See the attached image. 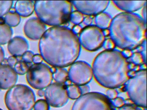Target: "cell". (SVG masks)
Here are the masks:
<instances>
[{"instance_id": "obj_18", "label": "cell", "mask_w": 147, "mask_h": 110, "mask_svg": "<svg viewBox=\"0 0 147 110\" xmlns=\"http://www.w3.org/2000/svg\"><path fill=\"white\" fill-rule=\"evenodd\" d=\"M13 34L12 29L10 26L5 23L0 24V45L9 43Z\"/></svg>"}, {"instance_id": "obj_14", "label": "cell", "mask_w": 147, "mask_h": 110, "mask_svg": "<svg viewBox=\"0 0 147 110\" xmlns=\"http://www.w3.org/2000/svg\"><path fill=\"white\" fill-rule=\"evenodd\" d=\"M26 35L32 40L41 38L46 31V26L39 19L31 18L27 20L24 27Z\"/></svg>"}, {"instance_id": "obj_26", "label": "cell", "mask_w": 147, "mask_h": 110, "mask_svg": "<svg viewBox=\"0 0 147 110\" xmlns=\"http://www.w3.org/2000/svg\"><path fill=\"white\" fill-rule=\"evenodd\" d=\"M34 110H49V105L44 99H39L35 103Z\"/></svg>"}, {"instance_id": "obj_34", "label": "cell", "mask_w": 147, "mask_h": 110, "mask_svg": "<svg viewBox=\"0 0 147 110\" xmlns=\"http://www.w3.org/2000/svg\"><path fill=\"white\" fill-rule=\"evenodd\" d=\"M80 89L81 93L82 95L86 94L89 93L90 91V87L89 86L87 85H82L80 87Z\"/></svg>"}, {"instance_id": "obj_35", "label": "cell", "mask_w": 147, "mask_h": 110, "mask_svg": "<svg viewBox=\"0 0 147 110\" xmlns=\"http://www.w3.org/2000/svg\"><path fill=\"white\" fill-rule=\"evenodd\" d=\"M143 49L142 52H141V54L143 58L144 59V62L146 64V40L143 43Z\"/></svg>"}, {"instance_id": "obj_38", "label": "cell", "mask_w": 147, "mask_h": 110, "mask_svg": "<svg viewBox=\"0 0 147 110\" xmlns=\"http://www.w3.org/2000/svg\"><path fill=\"white\" fill-rule=\"evenodd\" d=\"M72 31L75 34H79V33L81 32L82 28L79 25H76L74 28H73Z\"/></svg>"}, {"instance_id": "obj_3", "label": "cell", "mask_w": 147, "mask_h": 110, "mask_svg": "<svg viewBox=\"0 0 147 110\" xmlns=\"http://www.w3.org/2000/svg\"><path fill=\"white\" fill-rule=\"evenodd\" d=\"M146 24L136 14L120 13L112 20L109 27L111 39L121 49L133 50L146 40Z\"/></svg>"}, {"instance_id": "obj_30", "label": "cell", "mask_w": 147, "mask_h": 110, "mask_svg": "<svg viewBox=\"0 0 147 110\" xmlns=\"http://www.w3.org/2000/svg\"><path fill=\"white\" fill-rule=\"evenodd\" d=\"M106 96L110 99H113L117 97L118 93L114 89H109L106 92Z\"/></svg>"}, {"instance_id": "obj_1", "label": "cell", "mask_w": 147, "mask_h": 110, "mask_svg": "<svg viewBox=\"0 0 147 110\" xmlns=\"http://www.w3.org/2000/svg\"><path fill=\"white\" fill-rule=\"evenodd\" d=\"M41 56L47 63L58 68L73 64L80 56L79 38L72 30L53 26L46 30L39 42Z\"/></svg>"}, {"instance_id": "obj_21", "label": "cell", "mask_w": 147, "mask_h": 110, "mask_svg": "<svg viewBox=\"0 0 147 110\" xmlns=\"http://www.w3.org/2000/svg\"><path fill=\"white\" fill-rule=\"evenodd\" d=\"M6 24L10 26H16L19 24L20 21V16L14 11H9L6 16L4 18Z\"/></svg>"}, {"instance_id": "obj_9", "label": "cell", "mask_w": 147, "mask_h": 110, "mask_svg": "<svg viewBox=\"0 0 147 110\" xmlns=\"http://www.w3.org/2000/svg\"><path fill=\"white\" fill-rule=\"evenodd\" d=\"M80 44L87 50L94 51L100 48L105 40L104 31L97 26L89 25L82 30Z\"/></svg>"}, {"instance_id": "obj_19", "label": "cell", "mask_w": 147, "mask_h": 110, "mask_svg": "<svg viewBox=\"0 0 147 110\" xmlns=\"http://www.w3.org/2000/svg\"><path fill=\"white\" fill-rule=\"evenodd\" d=\"M111 16L109 14L102 12L96 15L95 22L97 26L101 29H107L110 27L112 21Z\"/></svg>"}, {"instance_id": "obj_39", "label": "cell", "mask_w": 147, "mask_h": 110, "mask_svg": "<svg viewBox=\"0 0 147 110\" xmlns=\"http://www.w3.org/2000/svg\"><path fill=\"white\" fill-rule=\"evenodd\" d=\"M142 19L146 23V4L143 7L142 11Z\"/></svg>"}, {"instance_id": "obj_7", "label": "cell", "mask_w": 147, "mask_h": 110, "mask_svg": "<svg viewBox=\"0 0 147 110\" xmlns=\"http://www.w3.org/2000/svg\"><path fill=\"white\" fill-rule=\"evenodd\" d=\"M106 95L98 92L82 95L75 101L71 110H114Z\"/></svg>"}, {"instance_id": "obj_6", "label": "cell", "mask_w": 147, "mask_h": 110, "mask_svg": "<svg viewBox=\"0 0 147 110\" xmlns=\"http://www.w3.org/2000/svg\"><path fill=\"white\" fill-rule=\"evenodd\" d=\"M147 71L146 69L138 71L126 82V90L131 100L140 107L147 106Z\"/></svg>"}, {"instance_id": "obj_28", "label": "cell", "mask_w": 147, "mask_h": 110, "mask_svg": "<svg viewBox=\"0 0 147 110\" xmlns=\"http://www.w3.org/2000/svg\"><path fill=\"white\" fill-rule=\"evenodd\" d=\"M34 56V53L31 51H26L21 57L23 61L29 64L33 62V57Z\"/></svg>"}, {"instance_id": "obj_11", "label": "cell", "mask_w": 147, "mask_h": 110, "mask_svg": "<svg viewBox=\"0 0 147 110\" xmlns=\"http://www.w3.org/2000/svg\"><path fill=\"white\" fill-rule=\"evenodd\" d=\"M45 97L49 105L54 107H60L68 101L67 89L61 83L50 84L45 90Z\"/></svg>"}, {"instance_id": "obj_32", "label": "cell", "mask_w": 147, "mask_h": 110, "mask_svg": "<svg viewBox=\"0 0 147 110\" xmlns=\"http://www.w3.org/2000/svg\"><path fill=\"white\" fill-rule=\"evenodd\" d=\"M18 61V59L16 57L12 56L8 58V60H7V62H8V65L13 68Z\"/></svg>"}, {"instance_id": "obj_33", "label": "cell", "mask_w": 147, "mask_h": 110, "mask_svg": "<svg viewBox=\"0 0 147 110\" xmlns=\"http://www.w3.org/2000/svg\"><path fill=\"white\" fill-rule=\"evenodd\" d=\"M118 110H141V108L135 107L134 106L131 105H124Z\"/></svg>"}, {"instance_id": "obj_31", "label": "cell", "mask_w": 147, "mask_h": 110, "mask_svg": "<svg viewBox=\"0 0 147 110\" xmlns=\"http://www.w3.org/2000/svg\"><path fill=\"white\" fill-rule=\"evenodd\" d=\"M103 46L106 50H111L115 47V44L111 39H108L105 40Z\"/></svg>"}, {"instance_id": "obj_43", "label": "cell", "mask_w": 147, "mask_h": 110, "mask_svg": "<svg viewBox=\"0 0 147 110\" xmlns=\"http://www.w3.org/2000/svg\"><path fill=\"white\" fill-rule=\"evenodd\" d=\"M0 110H3L2 109H1V108H0Z\"/></svg>"}, {"instance_id": "obj_10", "label": "cell", "mask_w": 147, "mask_h": 110, "mask_svg": "<svg viewBox=\"0 0 147 110\" xmlns=\"http://www.w3.org/2000/svg\"><path fill=\"white\" fill-rule=\"evenodd\" d=\"M68 73L71 82L80 86L89 83L93 75L92 67L83 61H78L71 64Z\"/></svg>"}, {"instance_id": "obj_41", "label": "cell", "mask_w": 147, "mask_h": 110, "mask_svg": "<svg viewBox=\"0 0 147 110\" xmlns=\"http://www.w3.org/2000/svg\"><path fill=\"white\" fill-rule=\"evenodd\" d=\"M92 19L90 17H86L84 18L83 22L86 25H89L92 23Z\"/></svg>"}, {"instance_id": "obj_22", "label": "cell", "mask_w": 147, "mask_h": 110, "mask_svg": "<svg viewBox=\"0 0 147 110\" xmlns=\"http://www.w3.org/2000/svg\"><path fill=\"white\" fill-rule=\"evenodd\" d=\"M66 89L69 98L72 99H77L81 95L80 87L77 85H69L68 86Z\"/></svg>"}, {"instance_id": "obj_29", "label": "cell", "mask_w": 147, "mask_h": 110, "mask_svg": "<svg viewBox=\"0 0 147 110\" xmlns=\"http://www.w3.org/2000/svg\"><path fill=\"white\" fill-rule=\"evenodd\" d=\"M111 102L113 105L115 107H119V108L124 105L125 104L124 100L121 97H117L113 99Z\"/></svg>"}, {"instance_id": "obj_5", "label": "cell", "mask_w": 147, "mask_h": 110, "mask_svg": "<svg viewBox=\"0 0 147 110\" xmlns=\"http://www.w3.org/2000/svg\"><path fill=\"white\" fill-rule=\"evenodd\" d=\"M36 100L34 91L24 84H18L10 88L5 97L8 110H32Z\"/></svg>"}, {"instance_id": "obj_25", "label": "cell", "mask_w": 147, "mask_h": 110, "mask_svg": "<svg viewBox=\"0 0 147 110\" xmlns=\"http://www.w3.org/2000/svg\"><path fill=\"white\" fill-rule=\"evenodd\" d=\"M84 17L83 15L78 11L72 12L70 15V20L72 23L78 25L84 20Z\"/></svg>"}, {"instance_id": "obj_27", "label": "cell", "mask_w": 147, "mask_h": 110, "mask_svg": "<svg viewBox=\"0 0 147 110\" xmlns=\"http://www.w3.org/2000/svg\"><path fill=\"white\" fill-rule=\"evenodd\" d=\"M131 60L133 62L137 64H141L144 62L141 53L136 52L131 56Z\"/></svg>"}, {"instance_id": "obj_40", "label": "cell", "mask_w": 147, "mask_h": 110, "mask_svg": "<svg viewBox=\"0 0 147 110\" xmlns=\"http://www.w3.org/2000/svg\"><path fill=\"white\" fill-rule=\"evenodd\" d=\"M122 53L125 58L129 57L131 56L132 55V52L130 50H125L122 52Z\"/></svg>"}, {"instance_id": "obj_37", "label": "cell", "mask_w": 147, "mask_h": 110, "mask_svg": "<svg viewBox=\"0 0 147 110\" xmlns=\"http://www.w3.org/2000/svg\"><path fill=\"white\" fill-rule=\"evenodd\" d=\"M5 59V52L3 48L0 46V65L3 62Z\"/></svg>"}, {"instance_id": "obj_36", "label": "cell", "mask_w": 147, "mask_h": 110, "mask_svg": "<svg viewBox=\"0 0 147 110\" xmlns=\"http://www.w3.org/2000/svg\"><path fill=\"white\" fill-rule=\"evenodd\" d=\"M42 61V58L39 54L34 55L33 57V62L35 64L40 63Z\"/></svg>"}, {"instance_id": "obj_2", "label": "cell", "mask_w": 147, "mask_h": 110, "mask_svg": "<svg viewBox=\"0 0 147 110\" xmlns=\"http://www.w3.org/2000/svg\"><path fill=\"white\" fill-rule=\"evenodd\" d=\"M92 69L96 81L107 88L119 87L129 79L128 61L117 50H106L98 54Z\"/></svg>"}, {"instance_id": "obj_24", "label": "cell", "mask_w": 147, "mask_h": 110, "mask_svg": "<svg viewBox=\"0 0 147 110\" xmlns=\"http://www.w3.org/2000/svg\"><path fill=\"white\" fill-rule=\"evenodd\" d=\"M13 1H0V18L7 14L13 5Z\"/></svg>"}, {"instance_id": "obj_12", "label": "cell", "mask_w": 147, "mask_h": 110, "mask_svg": "<svg viewBox=\"0 0 147 110\" xmlns=\"http://www.w3.org/2000/svg\"><path fill=\"white\" fill-rule=\"evenodd\" d=\"M76 8L83 14L97 15L107 8L110 1H72Z\"/></svg>"}, {"instance_id": "obj_42", "label": "cell", "mask_w": 147, "mask_h": 110, "mask_svg": "<svg viewBox=\"0 0 147 110\" xmlns=\"http://www.w3.org/2000/svg\"><path fill=\"white\" fill-rule=\"evenodd\" d=\"M37 94L40 97H43L45 95V90H43V89L38 90L37 92Z\"/></svg>"}, {"instance_id": "obj_17", "label": "cell", "mask_w": 147, "mask_h": 110, "mask_svg": "<svg viewBox=\"0 0 147 110\" xmlns=\"http://www.w3.org/2000/svg\"><path fill=\"white\" fill-rule=\"evenodd\" d=\"M15 11L23 17H27L32 14L35 9L34 1H18L15 5Z\"/></svg>"}, {"instance_id": "obj_4", "label": "cell", "mask_w": 147, "mask_h": 110, "mask_svg": "<svg viewBox=\"0 0 147 110\" xmlns=\"http://www.w3.org/2000/svg\"><path fill=\"white\" fill-rule=\"evenodd\" d=\"M34 10L44 24L59 26L70 19L72 3L67 1H36Z\"/></svg>"}, {"instance_id": "obj_16", "label": "cell", "mask_w": 147, "mask_h": 110, "mask_svg": "<svg viewBox=\"0 0 147 110\" xmlns=\"http://www.w3.org/2000/svg\"><path fill=\"white\" fill-rule=\"evenodd\" d=\"M113 3L119 9L127 13L137 11L146 4V1H113Z\"/></svg>"}, {"instance_id": "obj_8", "label": "cell", "mask_w": 147, "mask_h": 110, "mask_svg": "<svg viewBox=\"0 0 147 110\" xmlns=\"http://www.w3.org/2000/svg\"><path fill=\"white\" fill-rule=\"evenodd\" d=\"M52 69L44 63L34 64L30 66L26 73V80L30 86L37 89H43L53 80Z\"/></svg>"}, {"instance_id": "obj_15", "label": "cell", "mask_w": 147, "mask_h": 110, "mask_svg": "<svg viewBox=\"0 0 147 110\" xmlns=\"http://www.w3.org/2000/svg\"><path fill=\"white\" fill-rule=\"evenodd\" d=\"M29 49V44L23 37H16L11 39L8 45V50L11 54L15 57L22 56Z\"/></svg>"}, {"instance_id": "obj_13", "label": "cell", "mask_w": 147, "mask_h": 110, "mask_svg": "<svg viewBox=\"0 0 147 110\" xmlns=\"http://www.w3.org/2000/svg\"><path fill=\"white\" fill-rule=\"evenodd\" d=\"M18 80V74L8 64L0 65V89H10L15 86Z\"/></svg>"}, {"instance_id": "obj_23", "label": "cell", "mask_w": 147, "mask_h": 110, "mask_svg": "<svg viewBox=\"0 0 147 110\" xmlns=\"http://www.w3.org/2000/svg\"><path fill=\"white\" fill-rule=\"evenodd\" d=\"M30 67L29 64L23 60H20L17 62L13 68L17 74L24 75L27 73Z\"/></svg>"}, {"instance_id": "obj_20", "label": "cell", "mask_w": 147, "mask_h": 110, "mask_svg": "<svg viewBox=\"0 0 147 110\" xmlns=\"http://www.w3.org/2000/svg\"><path fill=\"white\" fill-rule=\"evenodd\" d=\"M53 78L57 83L65 82L68 77V73L66 69L62 68H57L53 71Z\"/></svg>"}]
</instances>
